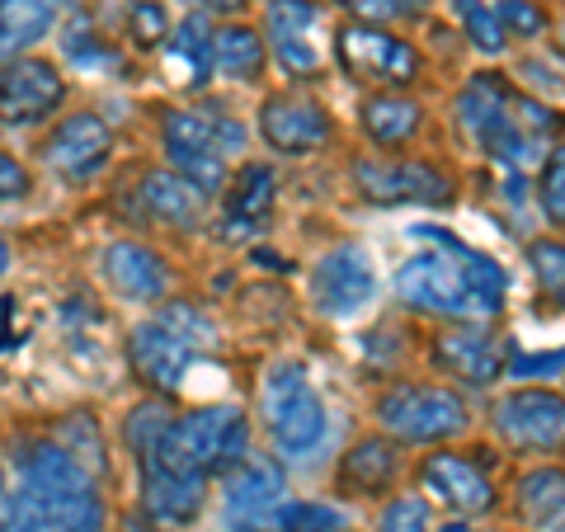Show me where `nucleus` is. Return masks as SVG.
<instances>
[{
    "label": "nucleus",
    "mask_w": 565,
    "mask_h": 532,
    "mask_svg": "<svg viewBox=\"0 0 565 532\" xmlns=\"http://www.w3.org/2000/svg\"><path fill=\"white\" fill-rule=\"evenodd\" d=\"M419 486L424 494H434V504H444L467 519H481L494 509V486L490 476L462 453H434L419 462Z\"/></svg>",
    "instance_id": "f3484780"
},
{
    "label": "nucleus",
    "mask_w": 565,
    "mask_h": 532,
    "mask_svg": "<svg viewBox=\"0 0 565 532\" xmlns=\"http://www.w3.org/2000/svg\"><path fill=\"white\" fill-rule=\"evenodd\" d=\"M174 438L193 457V467L217 476L226 467H245V448H250V424L236 405H207L184 419H174Z\"/></svg>",
    "instance_id": "9d476101"
},
{
    "label": "nucleus",
    "mask_w": 565,
    "mask_h": 532,
    "mask_svg": "<svg viewBox=\"0 0 565 532\" xmlns=\"http://www.w3.org/2000/svg\"><path fill=\"white\" fill-rule=\"evenodd\" d=\"M434 363L444 372H452V377L486 386L509 368V353L490 330L467 321V326H457V330H448V334H438L434 340Z\"/></svg>",
    "instance_id": "aec40b11"
},
{
    "label": "nucleus",
    "mask_w": 565,
    "mask_h": 532,
    "mask_svg": "<svg viewBox=\"0 0 565 532\" xmlns=\"http://www.w3.org/2000/svg\"><path fill=\"white\" fill-rule=\"evenodd\" d=\"M359 24H382V20H405V14H419L424 0H340Z\"/></svg>",
    "instance_id": "c9c22d12"
},
{
    "label": "nucleus",
    "mask_w": 565,
    "mask_h": 532,
    "mask_svg": "<svg viewBox=\"0 0 565 532\" xmlns=\"http://www.w3.org/2000/svg\"><path fill=\"white\" fill-rule=\"evenodd\" d=\"M161 141H166L170 166L189 184H199L203 193H217L226 184V156L245 147V128L236 118H207V114L174 109L166 114Z\"/></svg>",
    "instance_id": "20e7f679"
},
{
    "label": "nucleus",
    "mask_w": 565,
    "mask_h": 532,
    "mask_svg": "<svg viewBox=\"0 0 565 532\" xmlns=\"http://www.w3.org/2000/svg\"><path fill=\"white\" fill-rule=\"evenodd\" d=\"M137 471H141V509H147L151 523L180 528L199 519L203 494H207V471L193 467V457L180 448L174 424L151 448L137 453Z\"/></svg>",
    "instance_id": "7ed1b4c3"
},
{
    "label": "nucleus",
    "mask_w": 565,
    "mask_h": 532,
    "mask_svg": "<svg viewBox=\"0 0 565 532\" xmlns=\"http://www.w3.org/2000/svg\"><path fill=\"white\" fill-rule=\"evenodd\" d=\"M514 504L523 513V523L533 528H552L565 519V471L561 467H533L519 476L514 486Z\"/></svg>",
    "instance_id": "bb28decb"
},
{
    "label": "nucleus",
    "mask_w": 565,
    "mask_h": 532,
    "mask_svg": "<svg viewBox=\"0 0 565 532\" xmlns=\"http://www.w3.org/2000/svg\"><path fill=\"white\" fill-rule=\"evenodd\" d=\"M212 52H217V71L222 76H232V81H255L264 71V43H259V33L245 29V24L217 29Z\"/></svg>",
    "instance_id": "cd10ccee"
},
{
    "label": "nucleus",
    "mask_w": 565,
    "mask_h": 532,
    "mask_svg": "<svg viewBox=\"0 0 565 532\" xmlns=\"http://www.w3.org/2000/svg\"><path fill=\"white\" fill-rule=\"evenodd\" d=\"M52 24V6L47 0H6V10H0V33H6V52L14 57L20 47L39 43Z\"/></svg>",
    "instance_id": "c85d7f7f"
},
{
    "label": "nucleus",
    "mask_w": 565,
    "mask_h": 532,
    "mask_svg": "<svg viewBox=\"0 0 565 532\" xmlns=\"http://www.w3.org/2000/svg\"><path fill=\"white\" fill-rule=\"evenodd\" d=\"M128 33L137 47H161L170 39V14L161 0H132L128 6Z\"/></svg>",
    "instance_id": "473e14b6"
},
{
    "label": "nucleus",
    "mask_w": 565,
    "mask_h": 532,
    "mask_svg": "<svg viewBox=\"0 0 565 532\" xmlns=\"http://www.w3.org/2000/svg\"><path fill=\"white\" fill-rule=\"evenodd\" d=\"M561 368H565V349H556V353H519V359L509 363L514 377H537V372L552 377V372H561Z\"/></svg>",
    "instance_id": "4c0bfd02"
},
{
    "label": "nucleus",
    "mask_w": 565,
    "mask_h": 532,
    "mask_svg": "<svg viewBox=\"0 0 565 532\" xmlns=\"http://www.w3.org/2000/svg\"><path fill=\"white\" fill-rule=\"evenodd\" d=\"M494 434L514 453H533V457L565 453V396L537 392V386L509 392L494 405Z\"/></svg>",
    "instance_id": "6e6552de"
},
{
    "label": "nucleus",
    "mask_w": 565,
    "mask_h": 532,
    "mask_svg": "<svg viewBox=\"0 0 565 532\" xmlns=\"http://www.w3.org/2000/svg\"><path fill=\"white\" fill-rule=\"evenodd\" d=\"M377 288L373 259H367L363 245H334L330 255H321V264L311 269V301L316 311L330 316V321H349L359 307H367V297Z\"/></svg>",
    "instance_id": "9b49d317"
},
{
    "label": "nucleus",
    "mask_w": 565,
    "mask_h": 532,
    "mask_svg": "<svg viewBox=\"0 0 565 532\" xmlns=\"http://www.w3.org/2000/svg\"><path fill=\"white\" fill-rule=\"evenodd\" d=\"M452 14H457V24L467 29V39L481 52H500L504 47V24H500V14H494L490 6H481V0H452Z\"/></svg>",
    "instance_id": "c756f323"
},
{
    "label": "nucleus",
    "mask_w": 565,
    "mask_h": 532,
    "mask_svg": "<svg viewBox=\"0 0 565 532\" xmlns=\"http://www.w3.org/2000/svg\"><path fill=\"white\" fill-rule=\"evenodd\" d=\"M537 199H542L546 217H552L556 226H565V141L546 156V166L537 174Z\"/></svg>",
    "instance_id": "72a5a7b5"
},
{
    "label": "nucleus",
    "mask_w": 565,
    "mask_h": 532,
    "mask_svg": "<svg viewBox=\"0 0 565 532\" xmlns=\"http://www.w3.org/2000/svg\"><path fill=\"white\" fill-rule=\"evenodd\" d=\"M500 24L509 29V33H523V39H533V33H542L546 29V20H542V10L537 6H527V0H500Z\"/></svg>",
    "instance_id": "e433bc0d"
},
{
    "label": "nucleus",
    "mask_w": 565,
    "mask_h": 532,
    "mask_svg": "<svg viewBox=\"0 0 565 532\" xmlns=\"http://www.w3.org/2000/svg\"><path fill=\"white\" fill-rule=\"evenodd\" d=\"M259 415H264V429H269L274 448L288 457V462L311 457L326 438V405L297 363H274L264 372Z\"/></svg>",
    "instance_id": "f03ea898"
},
{
    "label": "nucleus",
    "mask_w": 565,
    "mask_h": 532,
    "mask_svg": "<svg viewBox=\"0 0 565 532\" xmlns=\"http://www.w3.org/2000/svg\"><path fill=\"white\" fill-rule=\"evenodd\" d=\"M189 6H199V14H203V10H217V14H236V10L245 6V0H189Z\"/></svg>",
    "instance_id": "ea45409f"
},
{
    "label": "nucleus",
    "mask_w": 565,
    "mask_h": 532,
    "mask_svg": "<svg viewBox=\"0 0 565 532\" xmlns=\"http://www.w3.org/2000/svg\"><path fill=\"white\" fill-rule=\"evenodd\" d=\"M415 236L434 241V251H419L401 264L396 297L424 316L444 321H471V316H494L504 301V269L490 255L471 251L444 226H415Z\"/></svg>",
    "instance_id": "f257e3e1"
},
{
    "label": "nucleus",
    "mask_w": 565,
    "mask_h": 532,
    "mask_svg": "<svg viewBox=\"0 0 565 532\" xmlns=\"http://www.w3.org/2000/svg\"><path fill=\"white\" fill-rule=\"evenodd\" d=\"M334 481H340L344 494H392V486L401 481V448H396V438H359L340 457Z\"/></svg>",
    "instance_id": "4be33fe9"
},
{
    "label": "nucleus",
    "mask_w": 565,
    "mask_h": 532,
    "mask_svg": "<svg viewBox=\"0 0 565 532\" xmlns=\"http://www.w3.org/2000/svg\"><path fill=\"white\" fill-rule=\"evenodd\" d=\"M141 208L151 212L156 222L174 226V232H199L203 226V189L189 184L180 170H147L141 174Z\"/></svg>",
    "instance_id": "5701e85b"
},
{
    "label": "nucleus",
    "mask_w": 565,
    "mask_h": 532,
    "mask_svg": "<svg viewBox=\"0 0 565 532\" xmlns=\"http://www.w3.org/2000/svg\"><path fill=\"white\" fill-rule=\"evenodd\" d=\"M344 528H349L344 513L321 500H292L278 519V532H344Z\"/></svg>",
    "instance_id": "7c9ffc66"
},
{
    "label": "nucleus",
    "mask_w": 565,
    "mask_h": 532,
    "mask_svg": "<svg viewBox=\"0 0 565 532\" xmlns=\"http://www.w3.org/2000/svg\"><path fill=\"white\" fill-rule=\"evenodd\" d=\"M377 532H434L429 504H424V500H415V494H396V500L382 509Z\"/></svg>",
    "instance_id": "f704fd0d"
},
{
    "label": "nucleus",
    "mask_w": 565,
    "mask_h": 532,
    "mask_svg": "<svg viewBox=\"0 0 565 532\" xmlns=\"http://www.w3.org/2000/svg\"><path fill=\"white\" fill-rule=\"evenodd\" d=\"M452 114L462 123V132H471L476 141H486L500 123L514 114V95L500 76H471L452 99Z\"/></svg>",
    "instance_id": "393cba45"
},
{
    "label": "nucleus",
    "mask_w": 565,
    "mask_h": 532,
    "mask_svg": "<svg viewBox=\"0 0 565 532\" xmlns=\"http://www.w3.org/2000/svg\"><path fill=\"white\" fill-rule=\"evenodd\" d=\"M274 193H278V180L269 166H241L236 180L226 184V203H222V222H217V236L226 245H236L245 236H255L274 212Z\"/></svg>",
    "instance_id": "6ab92c4d"
},
{
    "label": "nucleus",
    "mask_w": 565,
    "mask_h": 532,
    "mask_svg": "<svg viewBox=\"0 0 565 532\" xmlns=\"http://www.w3.org/2000/svg\"><path fill=\"white\" fill-rule=\"evenodd\" d=\"M527 264H533L542 292L565 307V245L561 241H533L527 245Z\"/></svg>",
    "instance_id": "2f4dec72"
},
{
    "label": "nucleus",
    "mask_w": 565,
    "mask_h": 532,
    "mask_svg": "<svg viewBox=\"0 0 565 532\" xmlns=\"http://www.w3.org/2000/svg\"><path fill=\"white\" fill-rule=\"evenodd\" d=\"M552 532H565V523H561V528H552Z\"/></svg>",
    "instance_id": "79ce46f5"
},
{
    "label": "nucleus",
    "mask_w": 565,
    "mask_h": 532,
    "mask_svg": "<svg viewBox=\"0 0 565 532\" xmlns=\"http://www.w3.org/2000/svg\"><path fill=\"white\" fill-rule=\"evenodd\" d=\"M444 532H471V528H444Z\"/></svg>",
    "instance_id": "a19ab883"
},
{
    "label": "nucleus",
    "mask_w": 565,
    "mask_h": 532,
    "mask_svg": "<svg viewBox=\"0 0 565 532\" xmlns=\"http://www.w3.org/2000/svg\"><path fill=\"white\" fill-rule=\"evenodd\" d=\"M212 43H217V33H212L207 14L193 10L189 20L170 33L166 76H170L174 85H184V91H199V85H207L212 66H217V52H212Z\"/></svg>",
    "instance_id": "b1692460"
},
{
    "label": "nucleus",
    "mask_w": 565,
    "mask_h": 532,
    "mask_svg": "<svg viewBox=\"0 0 565 532\" xmlns=\"http://www.w3.org/2000/svg\"><path fill=\"white\" fill-rule=\"evenodd\" d=\"M6 532H104V500L85 490H6Z\"/></svg>",
    "instance_id": "0eeeda50"
},
{
    "label": "nucleus",
    "mask_w": 565,
    "mask_h": 532,
    "mask_svg": "<svg viewBox=\"0 0 565 532\" xmlns=\"http://www.w3.org/2000/svg\"><path fill=\"white\" fill-rule=\"evenodd\" d=\"M359 123L377 147H405L424 128V109L405 95H373V99H363Z\"/></svg>",
    "instance_id": "a878e982"
},
{
    "label": "nucleus",
    "mask_w": 565,
    "mask_h": 532,
    "mask_svg": "<svg viewBox=\"0 0 565 532\" xmlns=\"http://www.w3.org/2000/svg\"><path fill=\"white\" fill-rule=\"evenodd\" d=\"M288 486L274 467H236L226 476L222 519L226 532H278V519L288 509Z\"/></svg>",
    "instance_id": "4468645a"
},
{
    "label": "nucleus",
    "mask_w": 565,
    "mask_h": 532,
    "mask_svg": "<svg viewBox=\"0 0 565 532\" xmlns=\"http://www.w3.org/2000/svg\"><path fill=\"white\" fill-rule=\"evenodd\" d=\"M353 184L367 203H452V180L415 156H373L353 166Z\"/></svg>",
    "instance_id": "1a4fd4ad"
},
{
    "label": "nucleus",
    "mask_w": 565,
    "mask_h": 532,
    "mask_svg": "<svg viewBox=\"0 0 565 532\" xmlns=\"http://www.w3.org/2000/svg\"><path fill=\"white\" fill-rule=\"evenodd\" d=\"M99 269H104V278H109L114 292L132 297V301H156V297H166V288H170L166 259L156 255L151 245H137V241L109 245L104 259H99Z\"/></svg>",
    "instance_id": "412c9836"
},
{
    "label": "nucleus",
    "mask_w": 565,
    "mask_h": 532,
    "mask_svg": "<svg viewBox=\"0 0 565 532\" xmlns=\"http://www.w3.org/2000/svg\"><path fill=\"white\" fill-rule=\"evenodd\" d=\"M0 184H6V199H10V203L29 193V174L20 170V161H14V156H0Z\"/></svg>",
    "instance_id": "58836bf2"
},
{
    "label": "nucleus",
    "mask_w": 565,
    "mask_h": 532,
    "mask_svg": "<svg viewBox=\"0 0 565 532\" xmlns=\"http://www.w3.org/2000/svg\"><path fill=\"white\" fill-rule=\"evenodd\" d=\"M259 132L282 156H307L330 141V114L307 95H269L259 109Z\"/></svg>",
    "instance_id": "a211bd4d"
},
{
    "label": "nucleus",
    "mask_w": 565,
    "mask_h": 532,
    "mask_svg": "<svg viewBox=\"0 0 565 532\" xmlns=\"http://www.w3.org/2000/svg\"><path fill=\"white\" fill-rule=\"evenodd\" d=\"M334 52H340V66L359 85H386L392 95L419 76V52L377 24L349 20L340 33H334Z\"/></svg>",
    "instance_id": "423d86ee"
},
{
    "label": "nucleus",
    "mask_w": 565,
    "mask_h": 532,
    "mask_svg": "<svg viewBox=\"0 0 565 532\" xmlns=\"http://www.w3.org/2000/svg\"><path fill=\"white\" fill-rule=\"evenodd\" d=\"M47 166L66 174L71 184H85V180H95V174L109 166V156H114V132L104 128V118L99 114H71L57 123V132L47 137Z\"/></svg>",
    "instance_id": "dca6fc26"
},
{
    "label": "nucleus",
    "mask_w": 565,
    "mask_h": 532,
    "mask_svg": "<svg viewBox=\"0 0 565 532\" xmlns=\"http://www.w3.org/2000/svg\"><path fill=\"white\" fill-rule=\"evenodd\" d=\"M66 99V85L57 76V66L43 57H10L6 81H0V114L10 128H29L43 123L47 114H57V104Z\"/></svg>",
    "instance_id": "2eb2a0df"
},
{
    "label": "nucleus",
    "mask_w": 565,
    "mask_h": 532,
    "mask_svg": "<svg viewBox=\"0 0 565 532\" xmlns=\"http://www.w3.org/2000/svg\"><path fill=\"white\" fill-rule=\"evenodd\" d=\"M377 424L396 443H444L467 429V401L434 382L386 386L377 396Z\"/></svg>",
    "instance_id": "39448f33"
},
{
    "label": "nucleus",
    "mask_w": 565,
    "mask_h": 532,
    "mask_svg": "<svg viewBox=\"0 0 565 532\" xmlns=\"http://www.w3.org/2000/svg\"><path fill=\"white\" fill-rule=\"evenodd\" d=\"M264 29H269L274 62L288 71V76L302 81V76H316V71L326 66L321 10H316V0H269Z\"/></svg>",
    "instance_id": "f8f14e48"
},
{
    "label": "nucleus",
    "mask_w": 565,
    "mask_h": 532,
    "mask_svg": "<svg viewBox=\"0 0 565 532\" xmlns=\"http://www.w3.org/2000/svg\"><path fill=\"white\" fill-rule=\"evenodd\" d=\"M199 340H189V334L170 321V316H156V321H141L128 340V359L137 368V377L156 386V392H180L184 372L193 368L199 359Z\"/></svg>",
    "instance_id": "ddd939ff"
}]
</instances>
